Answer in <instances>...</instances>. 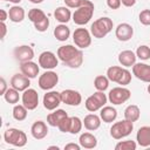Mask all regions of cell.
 <instances>
[{
	"instance_id": "1",
	"label": "cell",
	"mask_w": 150,
	"mask_h": 150,
	"mask_svg": "<svg viewBox=\"0 0 150 150\" xmlns=\"http://www.w3.org/2000/svg\"><path fill=\"white\" fill-rule=\"evenodd\" d=\"M57 57L69 68H79L83 62V53L71 45L61 46L57 49Z\"/></svg>"
},
{
	"instance_id": "2",
	"label": "cell",
	"mask_w": 150,
	"mask_h": 150,
	"mask_svg": "<svg viewBox=\"0 0 150 150\" xmlns=\"http://www.w3.org/2000/svg\"><path fill=\"white\" fill-rule=\"evenodd\" d=\"M94 4L89 0H83V4L73 13V21L79 26H83L90 21L94 14Z\"/></svg>"
},
{
	"instance_id": "3",
	"label": "cell",
	"mask_w": 150,
	"mask_h": 150,
	"mask_svg": "<svg viewBox=\"0 0 150 150\" xmlns=\"http://www.w3.org/2000/svg\"><path fill=\"white\" fill-rule=\"evenodd\" d=\"M112 27H114L112 20L107 18V16H103V18H100V19L95 20L91 23L90 33H91V35L94 38L102 39V38H104L105 35H108L112 30Z\"/></svg>"
},
{
	"instance_id": "4",
	"label": "cell",
	"mask_w": 150,
	"mask_h": 150,
	"mask_svg": "<svg viewBox=\"0 0 150 150\" xmlns=\"http://www.w3.org/2000/svg\"><path fill=\"white\" fill-rule=\"evenodd\" d=\"M107 76L109 81L116 82L121 86H127L131 81V73L122 67L118 66H111L107 69Z\"/></svg>"
},
{
	"instance_id": "5",
	"label": "cell",
	"mask_w": 150,
	"mask_h": 150,
	"mask_svg": "<svg viewBox=\"0 0 150 150\" xmlns=\"http://www.w3.org/2000/svg\"><path fill=\"white\" fill-rule=\"evenodd\" d=\"M132 130H134V122L128 121V120L124 118L123 121L115 122L111 125L110 136L115 139H121V138L127 137L128 135H130Z\"/></svg>"
},
{
	"instance_id": "6",
	"label": "cell",
	"mask_w": 150,
	"mask_h": 150,
	"mask_svg": "<svg viewBox=\"0 0 150 150\" xmlns=\"http://www.w3.org/2000/svg\"><path fill=\"white\" fill-rule=\"evenodd\" d=\"M4 138H5L6 143H8L13 146H18V148H22L27 143V135L22 130L15 129V128L7 129L4 134Z\"/></svg>"
},
{
	"instance_id": "7",
	"label": "cell",
	"mask_w": 150,
	"mask_h": 150,
	"mask_svg": "<svg viewBox=\"0 0 150 150\" xmlns=\"http://www.w3.org/2000/svg\"><path fill=\"white\" fill-rule=\"evenodd\" d=\"M108 101V97L107 95L104 94V91H100L97 90L96 93H94L93 95H90L86 102H84V105H86V109L90 112H95L100 109H102L105 103Z\"/></svg>"
},
{
	"instance_id": "8",
	"label": "cell",
	"mask_w": 150,
	"mask_h": 150,
	"mask_svg": "<svg viewBox=\"0 0 150 150\" xmlns=\"http://www.w3.org/2000/svg\"><path fill=\"white\" fill-rule=\"evenodd\" d=\"M131 97V91L128 88L122 87H115L112 88L108 94V100L112 104H122L127 102Z\"/></svg>"
},
{
	"instance_id": "9",
	"label": "cell",
	"mask_w": 150,
	"mask_h": 150,
	"mask_svg": "<svg viewBox=\"0 0 150 150\" xmlns=\"http://www.w3.org/2000/svg\"><path fill=\"white\" fill-rule=\"evenodd\" d=\"M59 82V75L53 70H47L39 77V87L42 90L53 89Z\"/></svg>"
},
{
	"instance_id": "10",
	"label": "cell",
	"mask_w": 150,
	"mask_h": 150,
	"mask_svg": "<svg viewBox=\"0 0 150 150\" xmlns=\"http://www.w3.org/2000/svg\"><path fill=\"white\" fill-rule=\"evenodd\" d=\"M73 41L79 48H87L91 43V35L86 28H76L73 33Z\"/></svg>"
},
{
	"instance_id": "11",
	"label": "cell",
	"mask_w": 150,
	"mask_h": 150,
	"mask_svg": "<svg viewBox=\"0 0 150 150\" xmlns=\"http://www.w3.org/2000/svg\"><path fill=\"white\" fill-rule=\"evenodd\" d=\"M61 95V101L64 104L68 105H73V107H77L81 104L82 102V96L77 90H73V89H66L60 93Z\"/></svg>"
},
{
	"instance_id": "12",
	"label": "cell",
	"mask_w": 150,
	"mask_h": 150,
	"mask_svg": "<svg viewBox=\"0 0 150 150\" xmlns=\"http://www.w3.org/2000/svg\"><path fill=\"white\" fill-rule=\"evenodd\" d=\"M13 55H14L15 60L19 61L20 63L27 62V61H32V59L34 57V50L30 46L22 45V46H18L14 48Z\"/></svg>"
},
{
	"instance_id": "13",
	"label": "cell",
	"mask_w": 150,
	"mask_h": 150,
	"mask_svg": "<svg viewBox=\"0 0 150 150\" xmlns=\"http://www.w3.org/2000/svg\"><path fill=\"white\" fill-rule=\"evenodd\" d=\"M21 100H22V104L28 110H34L39 104V94L36 93L35 89L28 88L23 91Z\"/></svg>"
},
{
	"instance_id": "14",
	"label": "cell",
	"mask_w": 150,
	"mask_h": 150,
	"mask_svg": "<svg viewBox=\"0 0 150 150\" xmlns=\"http://www.w3.org/2000/svg\"><path fill=\"white\" fill-rule=\"evenodd\" d=\"M57 56L49 50L42 52L39 55V66L43 69H54L57 66Z\"/></svg>"
},
{
	"instance_id": "15",
	"label": "cell",
	"mask_w": 150,
	"mask_h": 150,
	"mask_svg": "<svg viewBox=\"0 0 150 150\" xmlns=\"http://www.w3.org/2000/svg\"><path fill=\"white\" fill-rule=\"evenodd\" d=\"M61 95L60 93L57 91H48L43 95V100H42V103H43V107L47 109V110H55L60 103H61Z\"/></svg>"
},
{
	"instance_id": "16",
	"label": "cell",
	"mask_w": 150,
	"mask_h": 150,
	"mask_svg": "<svg viewBox=\"0 0 150 150\" xmlns=\"http://www.w3.org/2000/svg\"><path fill=\"white\" fill-rule=\"evenodd\" d=\"M132 74L141 81L150 83V66L146 63H135L132 66Z\"/></svg>"
},
{
	"instance_id": "17",
	"label": "cell",
	"mask_w": 150,
	"mask_h": 150,
	"mask_svg": "<svg viewBox=\"0 0 150 150\" xmlns=\"http://www.w3.org/2000/svg\"><path fill=\"white\" fill-rule=\"evenodd\" d=\"M115 35H116L117 40H120V41H123V42L129 41L134 35V28L131 25H129L127 22H122L116 27Z\"/></svg>"
},
{
	"instance_id": "18",
	"label": "cell",
	"mask_w": 150,
	"mask_h": 150,
	"mask_svg": "<svg viewBox=\"0 0 150 150\" xmlns=\"http://www.w3.org/2000/svg\"><path fill=\"white\" fill-rule=\"evenodd\" d=\"M11 86L19 91H25L30 86V79L27 77L26 75H23L22 73L21 74H14L11 79Z\"/></svg>"
},
{
	"instance_id": "19",
	"label": "cell",
	"mask_w": 150,
	"mask_h": 150,
	"mask_svg": "<svg viewBox=\"0 0 150 150\" xmlns=\"http://www.w3.org/2000/svg\"><path fill=\"white\" fill-rule=\"evenodd\" d=\"M39 70H40V68H39L38 63H35L33 61H27V62L20 63V71L29 79H35L39 75Z\"/></svg>"
},
{
	"instance_id": "20",
	"label": "cell",
	"mask_w": 150,
	"mask_h": 150,
	"mask_svg": "<svg viewBox=\"0 0 150 150\" xmlns=\"http://www.w3.org/2000/svg\"><path fill=\"white\" fill-rule=\"evenodd\" d=\"M30 134L35 139H42L48 134V127L43 121H35L32 124Z\"/></svg>"
},
{
	"instance_id": "21",
	"label": "cell",
	"mask_w": 150,
	"mask_h": 150,
	"mask_svg": "<svg viewBox=\"0 0 150 150\" xmlns=\"http://www.w3.org/2000/svg\"><path fill=\"white\" fill-rule=\"evenodd\" d=\"M136 141H137L138 145H141L143 148L150 146V127H148V125L141 127L136 134Z\"/></svg>"
},
{
	"instance_id": "22",
	"label": "cell",
	"mask_w": 150,
	"mask_h": 150,
	"mask_svg": "<svg viewBox=\"0 0 150 150\" xmlns=\"http://www.w3.org/2000/svg\"><path fill=\"white\" fill-rule=\"evenodd\" d=\"M136 53H134L132 50H122L118 54V62L123 67H132L136 63Z\"/></svg>"
},
{
	"instance_id": "23",
	"label": "cell",
	"mask_w": 150,
	"mask_h": 150,
	"mask_svg": "<svg viewBox=\"0 0 150 150\" xmlns=\"http://www.w3.org/2000/svg\"><path fill=\"white\" fill-rule=\"evenodd\" d=\"M83 125L89 131L97 130L100 128V125H101V117L95 115V114H88L83 118Z\"/></svg>"
},
{
	"instance_id": "24",
	"label": "cell",
	"mask_w": 150,
	"mask_h": 150,
	"mask_svg": "<svg viewBox=\"0 0 150 150\" xmlns=\"http://www.w3.org/2000/svg\"><path fill=\"white\" fill-rule=\"evenodd\" d=\"M79 142H80L81 148H84V149H94L97 145V138L90 132L81 134V136L79 138Z\"/></svg>"
},
{
	"instance_id": "25",
	"label": "cell",
	"mask_w": 150,
	"mask_h": 150,
	"mask_svg": "<svg viewBox=\"0 0 150 150\" xmlns=\"http://www.w3.org/2000/svg\"><path fill=\"white\" fill-rule=\"evenodd\" d=\"M67 112L63 110V109H56L54 110L53 112L48 114L47 115V123L50 125V127H57L59 123L64 118L67 117Z\"/></svg>"
},
{
	"instance_id": "26",
	"label": "cell",
	"mask_w": 150,
	"mask_h": 150,
	"mask_svg": "<svg viewBox=\"0 0 150 150\" xmlns=\"http://www.w3.org/2000/svg\"><path fill=\"white\" fill-rule=\"evenodd\" d=\"M71 16L73 15L70 13V9L67 6H60L54 11V18L60 23H67Z\"/></svg>"
},
{
	"instance_id": "27",
	"label": "cell",
	"mask_w": 150,
	"mask_h": 150,
	"mask_svg": "<svg viewBox=\"0 0 150 150\" xmlns=\"http://www.w3.org/2000/svg\"><path fill=\"white\" fill-rule=\"evenodd\" d=\"M100 117L103 122L105 123H111L116 120L117 117V110L114 108V107H110V105H105L101 109V112H100Z\"/></svg>"
},
{
	"instance_id": "28",
	"label": "cell",
	"mask_w": 150,
	"mask_h": 150,
	"mask_svg": "<svg viewBox=\"0 0 150 150\" xmlns=\"http://www.w3.org/2000/svg\"><path fill=\"white\" fill-rule=\"evenodd\" d=\"M8 18L12 22L19 23L25 19V9L20 6H18V5L12 6L8 11Z\"/></svg>"
},
{
	"instance_id": "29",
	"label": "cell",
	"mask_w": 150,
	"mask_h": 150,
	"mask_svg": "<svg viewBox=\"0 0 150 150\" xmlns=\"http://www.w3.org/2000/svg\"><path fill=\"white\" fill-rule=\"evenodd\" d=\"M69 35H70V29L64 23H61L54 28V36L56 38L57 41H61V42L67 41L69 39Z\"/></svg>"
},
{
	"instance_id": "30",
	"label": "cell",
	"mask_w": 150,
	"mask_h": 150,
	"mask_svg": "<svg viewBox=\"0 0 150 150\" xmlns=\"http://www.w3.org/2000/svg\"><path fill=\"white\" fill-rule=\"evenodd\" d=\"M141 116V110L138 105L136 104H130L124 109V118L131 122H136Z\"/></svg>"
},
{
	"instance_id": "31",
	"label": "cell",
	"mask_w": 150,
	"mask_h": 150,
	"mask_svg": "<svg viewBox=\"0 0 150 150\" xmlns=\"http://www.w3.org/2000/svg\"><path fill=\"white\" fill-rule=\"evenodd\" d=\"M47 18V15L45 14V12L42 9H39V8H32L29 12H28V19L35 25V23H39L41 21H43L45 19Z\"/></svg>"
},
{
	"instance_id": "32",
	"label": "cell",
	"mask_w": 150,
	"mask_h": 150,
	"mask_svg": "<svg viewBox=\"0 0 150 150\" xmlns=\"http://www.w3.org/2000/svg\"><path fill=\"white\" fill-rule=\"evenodd\" d=\"M4 98L6 102H8L9 104H16L20 100V95H19V90L12 88H8L6 90V93L4 94Z\"/></svg>"
},
{
	"instance_id": "33",
	"label": "cell",
	"mask_w": 150,
	"mask_h": 150,
	"mask_svg": "<svg viewBox=\"0 0 150 150\" xmlns=\"http://www.w3.org/2000/svg\"><path fill=\"white\" fill-rule=\"evenodd\" d=\"M28 115V109L23 104H15L13 108V117L16 121H23L26 120Z\"/></svg>"
},
{
	"instance_id": "34",
	"label": "cell",
	"mask_w": 150,
	"mask_h": 150,
	"mask_svg": "<svg viewBox=\"0 0 150 150\" xmlns=\"http://www.w3.org/2000/svg\"><path fill=\"white\" fill-rule=\"evenodd\" d=\"M94 87L96 88V90H100V91H104L108 89L109 87V79L108 76H104V75H97L94 80Z\"/></svg>"
},
{
	"instance_id": "35",
	"label": "cell",
	"mask_w": 150,
	"mask_h": 150,
	"mask_svg": "<svg viewBox=\"0 0 150 150\" xmlns=\"http://www.w3.org/2000/svg\"><path fill=\"white\" fill-rule=\"evenodd\" d=\"M136 148H137L136 142L135 141H131V139L118 142L115 145V150H136Z\"/></svg>"
},
{
	"instance_id": "36",
	"label": "cell",
	"mask_w": 150,
	"mask_h": 150,
	"mask_svg": "<svg viewBox=\"0 0 150 150\" xmlns=\"http://www.w3.org/2000/svg\"><path fill=\"white\" fill-rule=\"evenodd\" d=\"M82 125H83V121H81L77 116H73L71 117V123H70V130L69 132L73 134V135H76L81 131L82 129Z\"/></svg>"
},
{
	"instance_id": "37",
	"label": "cell",
	"mask_w": 150,
	"mask_h": 150,
	"mask_svg": "<svg viewBox=\"0 0 150 150\" xmlns=\"http://www.w3.org/2000/svg\"><path fill=\"white\" fill-rule=\"evenodd\" d=\"M136 56L141 60H149L150 59V47L145 46V45H142L137 48L136 50Z\"/></svg>"
},
{
	"instance_id": "38",
	"label": "cell",
	"mask_w": 150,
	"mask_h": 150,
	"mask_svg": "<svg viewBox=\"0 0 150 150\" xmlns=\"http://www.w3.org/2000/svg\"><path fill=\"white\" fill-rule=\"evenodd\" d=\"M70 123H71V117L67 116V117H64V118L59 123L57 128H59V130H60L61 132H69V130H70Z\"/></svg>"
},
{
	"instance_id": "39",
	"label": "cell",
	"mask_w": 150,
	"mask_h": 150,
	"mask_svg": "<svg viewBox=\"0 0 150 150\" xmlns=\"http://www.w3.org/2000/svg\"><path fill=\"white\" fill-rule=\"evenodd\" d=\"M138 20L142 25L150 26V9H143L138 15Z\"/></svg>"
},
{
	"instance_id": "40",
	"label": "cell",
	"mask_w": 150,
	"mask_h": 150,
	"mask_svg": "<svg viewBox=\"0 0 150 150\" xmlns=\"http://www.w3.org/2000/svg\"><path fill=\"white\" fill-rule=\"evenodd\" d=\"M34 27H35V29L38 30V32H46L47 29H48V27H49V19L48 18H46L43 21H41V22H39V23H35L34 25Z\"/></svg>"
},
{
	"instance_id": "41",
	"label": "cell",
	"mask_w": 150,
	"mask_h": 150,
	"mask_svg": "<svg viewBox=\"0 0 150 150\" xmlns=\"http://www.w3.org/2000/svg\"><path fill=\"white\" fill-rule=\"evenodd\" d=\"M63 1L68 8H79L83 4V0H63Z\"/></svg>"
},
{
	"instance_id": "42",
	"label": "cell",
	"mask_w": 150,
	"mask_h": 150,
	"mask_svg": "<svg viewBox=\"0 0 150 150\" xmlns=\"http://www.w3.org/2000/svg\"><path fill=\"white\" fill-rule=\"evenodd\" d=\"M107 5L111 9H118L122 5L121 0H107Z\"/></svg>"
},
{
	"instance_id": "43",
	"label": "cell",
	"mask_w": 150,
	"mask_h": 150,
	"mask_svg": "<svg viewBox=\"0 0 150 150\" xmlns=\"http://www.w3.org/2000/svg\"><path fill=\"white\" fill-rule=\"evenodd\" d=\"M8 88H7V83H6V80L4 79V77H0V95H2L4 96V94L6 93V90H7Z\"/></svg>"
},
{
	"instance_id": "44",
	"label": "cell",
	"mask_w": 150,
	"mask_h": 150,
	"mask_svg": "<svg viewBox=\"0 0 150 150\" xmlns=\"http://www.w3.org/2000/svg\"><path fill=\"white\" fill-rule=\"evenodd\" d=\"M6 33H7V26L5 22L0 21V39L4 40V38L6 36Z\"/></svg>"
},
{
	"instance_id": "45",
	"label": "cell",
	"mask_w": 150,
	"mask_h": 150,
	"mask_svg": "<svg viewBox=\"0 0 150 150\" xmlns=\"http://www.w3.org/2000/svg\"><path fill=\"white\" fill-rule=\"evenodd\" d=\"M81 145L76 144V143H68L64 145V150H80Z\"/></svg>"
},
{
	"instance_id": "46",
	"label": "cell",
	"mask_w": 150,
	"mask_h": 150,
	"mask_svg": "<svg viewBox=\"0 0 150 150\" xmlns=\"http://www.w3.org/2000/svg\"><path fill=\"white\" fill-rule=\"evenodd\" d=\"M121 2L125 7H132L136 4V0H121Z\"/></svg>"
},
{
	"instance_id": "47",
	"label": "cell",
	"mask_w": 150,
	"mask_h": 150,
	"mask_svg": "<svg viewBox=\"0 0 150 150\" xmlns=\"http://www.w3.org/2000/svg\"><path fill=\"white\" fill-rule=\"evenodd\" d=\"M7 18H8V13L5 9H0V21L5 22L7 20Z\"/></svg>"
},
{
	"instance_id": "48",
	"label": "cell",
	"mask_w": 150,
	"mask_h": 150,
	"mask_svg": "<svg viewBox=\"0 0 150 150\" xmlns=\"http://www.w3.org/2000/svg\"><path fill=\"white\" fill-rule=\"evenodd\" d=\"M48 150H59V146L57 145H50V146H48Z\"/></svg>"
},
{
	"instance_id": "49",
	"label": "cell",
	"mask_w": 150,
	"mask_h": 150,
	"mask_svg": "<svg viewBox=\"0 0 150 150\" xmlns=\"http://www.w3.org/2000/svg\"><path fill=\"white\" fill-rule=\"evenodd\" d=\"M28 1H30V2H33V4H41L43 0H28Z\"/></svg>"
},
{
	"instance_id": "50",
	"label": "cell",
	"mask_w": 150,
	"mask_h": 150,
	"mask_svg": "<svg viewBox=\"0 0 150 150\" xmlns=\"http://www.w3.org/2000/svg\"><path fill=\"white\" fill-rule=\"evenodd\" d=\"M4 1H9V2H13V4H19L21 0H4Z\"/></svg>"
},
{
	"instance_id": "51",
	"label": "cell",
	"mask_w": 150,
	"mask_h": 150,
	"mask_svg": "<svg viewBox=\"0 0 150 150\" xmlns=\"http://www.w3.org/2000/svg\"><path fill=\"white\" fill-rule=\"evenodd\" d=\"M146 90H148V93H149V94H150V83H149V84H148V88H146Z\"/></svg>"
}]
</instances>
